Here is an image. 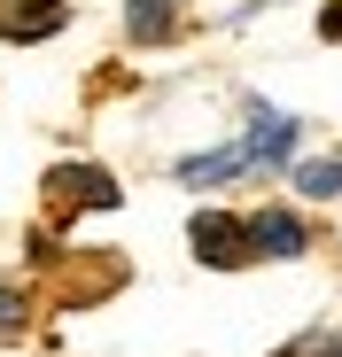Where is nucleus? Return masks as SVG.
I'll return each instance as SVG.
<instances>
[{
	"label": "nucleus",
	"instance_id": "nucleus-7",
	"mask_svg": "<svg viewBox=\"0 0 342 357\" xmlns=\"http://www.w3.org/2000/svg\"><path fill=\"white\" fill-rule=\"evenodd\" d=\"M296 195H342V155H319V163H296Z\"/></svg>",
	"mask_w": 342,
	"mask_h": 357
},
{
	"label": "nucleus",
	"instance_id": "nucleus-10",
	"mask_svg": "<svg viewBox=\"0 0 342 357\" xmlns=\"http://www.w3.org/2000/svg\"><path fill=\"white\" fill-rule=\"evenodd\" d=\"M16 319H24V303H16L8 287H0V326H16Z\"/></svg>",
	"mask_w": 342,
	"mask_h": 357
},
{
	"label": "nucleus",
	"instance_id": "nucleus-6",
	"mask_svg": "<svg viewBox=\"0 0 342 357\" xmlns=\"http://www.w3.org/2000/svg\"><path fill=\"white\" fill-rule=\"evenodd\" d=\"M234 171H249V148H210V155H187L179 163L187 187H218V178H234Z\"/></svg>",
	"mask_w": 342,
	"mask_h": 357
},
{
	"label": "nucleus",
	"instance_id": "nucleus-11",
	"mask_svg": "<svg viewBox=\"0 0 342 357\" xmlns=\"http://www.w3.org/2000/svg\"><path fill=\"white\" fill-rule=\"evenodd\" d=\"M280 357H304V349H280Z\"/></svg>",
	"mask_w": 342,
	"mask_h": 357
},
{
	"label": "nucleus",
	"instance_id": "nucleus-4",
	"mask_svg": "<svg viewBox=\"0 0 342 357\" xmlns=\"http://www.w3.org/2000/svg\"><path fill=\"white\" fill-rule=\"evenodd\" d=\"M304 241H311V233H304L296 210H265V218H249V249H257V257H304Z\"/></svg>",
	"mask_w": 342,
	"mask_h": 357
},
{
	"label": "nucleus",
	"instance_id": "nucleus-2",
	"mask_svg": "<svg viewBox=\"0 0 342 357\" xmlns=\"http://www.w3.org/2000/svg\"><path fill=\"white\" fill-rule=\"evenodd\" d=\"M249 163H288L296 155V116L288 109H265V101H249Z\"/></svg>",
	"mask_w": 342,
	"mask_h": 357
},
{
	"label": "nucleus",
	"instance_id": "nucleus-8",
	"mask_svg": "<svg viewBox=\"0 0 342 357\" xmlns=\"http://www.w3.org/2000/svg\"><path fill=\"white\" fill-rule=\"evenodd\" d=\"M54 24H63V0H39V16H0V31H8V39H47Z\"/></svg>",
	"mask_w": 342,
	"mask_h": 357
},
{
	"label": "nucleus",
	"instance_id": "nucleus-1",
	"mask_svg": "<svg viewBox=\"0 0 342 357\" xmlns=\"http://www.w3.org/2000/svg\"><path fill=\"white\" fill-rule=\"evenodd\" d=\"M187 241H195V257H202V264H218V272H241V264H257V249H249V225H241V218H225V210H195Z\"/></svg>",
	"mask_w": 342,
	"mask_h": 357
},
{
	"label": "nucleus",
	"instance_id": "nucleus-9",
	"mask_svg": "<svg viewBox=\"0 0 342 357\" xmlns=\"http://www.w3.org/2000/svg\"><path fill=\"white\" fill-rule=\"evenodd\" d=\"M319 31H327V39H342V0H327V8H319Z\"/></svg>",
	"mask_w": 342,
	"mask_h": 357
},
{
	"label": "nucleus",
	"instance_id": "nucleus-3",
	"mask_svg": "<svg viewBox=\"0 0 342 357\" xmlns=\"http://www.w3.org/2000/svg\"><path fill=\"white\" fill-rule=\"evenodd\" d=\"M47 195H63V202H78V210H117V202H125V195H117V178L94 171V163L54 171V178H47Z\"/></svg>",
	"mask_w": 342,
	"mask_h": 357
},
{
	"label": "nucleus",
	"instance_id": "nucleus-5",
	"mask_svg": "<svg viewBox=\"0 0 342 357\" xmlns=\"http://www.w3.org/2000/svg\"><path fill=\"white\" fill-rule=\"evenodd\" d=\"M125 31L140 47H163L171 31H179V16H171V0H125Z\"/></svg>",
	"mask_w": 342,
	"mask_h": 357
}]
</instances>
